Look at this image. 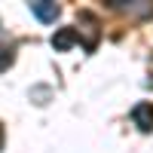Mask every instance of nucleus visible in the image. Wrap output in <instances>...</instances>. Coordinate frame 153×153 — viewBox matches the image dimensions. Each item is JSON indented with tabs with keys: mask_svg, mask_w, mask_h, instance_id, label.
<instances>
[{
	"mask_svg": "<svg viewBox=\"0 0 153 153\" xmlns=\"http://www.w3.org/2000/svg\"><path fill=\"white\" fill-rule=\"evenodd\" d=\"M132 120H135V126H138L141 132H153V104H150V101H141V104H135Z\"/></svg>",
	"mask_w": 153,
	"mask_h": 153,
	"instance_id": "obj_1",
	"label": "nucleus"
},
{
	"mask_svg": "<svg viewBox=\"0 0 153 153\" xmlns=\"http://www.w3.org/2000/svg\"><path fill=\"white\" fill-rule=\"evenodd\" d=\"M31 12H34L40 22L52 25V22L61 16V6H58V3H49V0H37V3H31Z\"/></svg>",
	"mask_w": 153,
	"mask_h": 153,
	"instance_id": "obj_2",
	"label": "nucleus"
},
{
	"mask_svg": "<svg viewBox=\"0 0 153 153\" xmlns=\"http://www.w3.org/2000/svg\"><path fill=\"white\" fill-rule=\"evenodd\" d=\"M80 40V34H76L74 28H61L52 34V49L55 52H68V49H74V43Z\"/></svg>",
	"mask_w": 153,
	"mask_h": 153,
	"instance_id": "obj_3",
	"label": "nucleus"
},
{
	"mask_svg": "<svg viewBox=\"0 0 153 153\" xmlns=\"http://www.w3.org/2000/svg\"><path fill=\"white\" fill-rule=\"evenodd\" d=\"M12 61H16V49L6 46V43H0V74L9 71V68H12Z\"/></svg>",
	"mask_w": 153,
	"mask_h": 153,
	"instance_id": "obj_4",
	"label": "nucleus"
},
{
	"mask_svg": "<svg viewBox=\"0 0 153 153\" xmlns=\"http://www.w3.org/2000/svg\"><path fill=\"white\" fill-rule=\"evenodd\" d=\"M0 150H3V126H0Z\"/></svg>",
	"mask_w": 153,
	"mask_h": 153,
	"instance_id": "obj_5",
	"label": "nucleus"
}]
</instances>
